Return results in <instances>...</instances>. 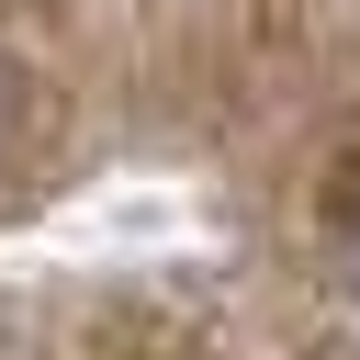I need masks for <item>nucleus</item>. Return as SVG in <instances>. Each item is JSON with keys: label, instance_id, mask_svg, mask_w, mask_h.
<instances>
[{"label": "nucleus", "instance_id": "f257e3e1", "mask_svg": "<svg viewBox=\"0 0 360 360\" xmlns=\"http://www.w3.org/2000/svg\"><path fill=\"white\" fill-rule=\"evenodd\" d=\"M11 124H22V68H11V45H0V146H11Z\"/></svg>", "mask_w": 360, "mask_h": 360}, {"label": "nucleus", "instance_id": "f03ea898", "mask_svg": "<svg viewBox=\"0 0 360 360\" xmlns=\"http://www.w3.org/2000/svg\"><path fill=\"white\" fill-rule=\"evenodd\" d=\"M338 281H349V315H360V236H349V259H338Z\"/></svg>", "mask_w": 360, "mask_h": 360}]
</instances>
